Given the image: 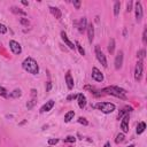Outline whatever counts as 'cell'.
Wrapping results in <instances>:
<instances>
[{
  "instance_id": "obj_23",
  "label": "cell",
  "mask_w": 147,
  "mask_h": 147,
  "mask_svg": "<svg viewBox=\"0 0 147 147\" xmlns=\"http://www.w3.org/2000/svg\"><path fill=\"white\" fill-rule=\"evenodd\" d=\"M120 9H121V3L120 1H115V4H114V15L115 16H119Z\"/></svg>"
},
{
  "instance_id": "obj_3",
  "label": "cell",
  "mask_w": 147,
  "mask_h": 147,
  "mask_svg": "<svg viewBox=\"0 0 147 147\" xmlns=\"http://www.w3.org/2000/svg\"><path fill=\"white\" fill-rule=\"evenodd\" d=\"M96 56H97V59H98V61L101 63V66H102V67H105V68H107L108 63H107L106 55L103 54V52L101 51V48H100V46H99V45H97V46H96Z\"/></svg>"
},
{
  "instance_id": "obj_12",
  "label": "cell",
  "mask_w": 147,
  "mask_h": 147,
  "mask_svg": "<svg viewBox=\"0 0 147 147\" xmlns=\"http://www.w3.org/2000/svg\"><path fill=\"white\" fill-rule=\"evenodd\" d=\"M36 102H37V91L35 89H32L31 90V99H30V101H28L26 108L28 109H32L34 106L36 105Z\"/></svg>"
},
{
  "instance_id": "obj_10",
  "label": "cell",
  "mask_w": 147,
  "mask_h": 147,
  "mask_svg": "<svg viewBox=\"0 0 147 147\" xmlns=\"http://www.w3.org/2000/svg\"><path fill=\"white\" fill-rule=\"evenodd\" d=\"M75 24H76V25H77V28H78V31L83 34V32L86 30V26H87V20H86V17H82L79 21H76V22H75Z\"/></svg>"
},
{
  "instance_id": "obj_32",
  "label": "cell",
  "mask_w": 147,
  "mask_h": 147,
  "mask_svg": "<svg viewBox=\"0 0 147 147\" xmlns=\"http://www.w3.org/2000/svg\"><path fill=\"white\" fill-rule=\"evenodd\" d=\"M63 141H65V142H73V144H74V142L76 141V138H75L74 136H68L67 138L63 139Z\"/></svg>"
},
{
  "instance_id": "obj_30",
  "label": "cell",
  "mask_w": 147,
  "mask_h": 147,
  "mask_svg": "<svg viewBox=\"0 0 147 147\" xmlns=\"http://www.w3.org/2000/svg\"><path fill=\"white\" fill-rule=\"evenodd\" d=\"M8 93H7V90L5 89V87L0 86V97H4V98H7Z\"/></svg>"
},
{
  "instance_id": "obj_1",
  "label": "cell",
  "mask_w": 147,
  "mask_h": 147,
  "mask_svg": "<svg viewBox=\"0 0 147 147\" xmlns=\"http://www.w3.org/2000/svg\"><path fill=\"white\" fill-rule=\"evenodd\" d=\"M22 68L31 75H38L39 74V66H38L37 61L34 60L32 57L24 59V61L22 62Z\"/></svg>"
},
{
  "instance_id": "obj_16",
  "label": "cell",
  "mask_w": 147,
  "mask_h": 147,
  "mask_svg": "<svg viewBox=\"0 0 147 147\" xmlns=\"http://www.w3.org/2000/svg\"><path fill=\"white\" fill-rule=\"evenodd\" d=\"M54 105H55V102H54L53 100H48V101H46V103L40 108V113L43 114V113H47V111H49V110L54 107Z\"/></svg>"
},
{
  "instance_id": "obj_2",
  "label": "cell",
  "mask_w": 147,
  "mask_h": 147,
  "mask_svg": "<svg viewBox=\"0 0 147 147\" xmlns=\"http://www.w3.org/2000/svg\"><path fill=\"white\" fill-rule=\"evenodd\" d=\"M96 108L98 110L102 111L103 114H110V113H113L115 110L116 106L114 103H111V102H98L96 105Z\"/></svg>"
},
{
  "instance_id": "obj_41",
  "label": "cell",
  "mask_w": 147,
  "mask_h": 147,
  "mask_svg": "<svg viewBox=\"0 0 147 147\" xmlns=\"http://www.w3.org/2000/svg\"><path fill=\"white\" fill-rule=\"evenodd\" d=\"M103 147H110V142H109V141H107V142L105 144V146H103Z\"/></svg>"
},
{
  "instance_id": "obj_24",
  "label": "cell",
  "mask_w": 147,
  "mask_h": 147,
  "mask_svg": "<svg viewBox=\"0 0 147 147\" xmlns=\"http://www.w3.org/2000/svg\"><path fill=\"white\" fill-rule=\"evenodd\" d=\"M114 51H115V40L111 38V39L109 40V44H108V52H109L110 54H113Z\"/></svg>"
},
{
  "instance_id": "obj_22",
  "label": "cell",
  "mask_w": 147,
  "mask_h": 147,
  "mask_svg": "<svg viewBox=\"0 0 147 147\" xmlns=\"http://www.w3.org/2000/svg\"><path fill=\"white\" fill-rule=\"evenodd\" d=\"M145 129H146V123H145V122H140V123H138L136 131H137L138 134H141V133L145 131Z\"/></svg>"
},
{
  "instance_id": "obj_27",
  "label": "cell",
  "mask_w": 147,
  "mask_h": 147,
  "mask_svg": "<svg viewBox=\"0 0 147 147\" xmlns=\"http://www.w3.org/2000/svg\"><path fill=\"white\" fill-rule=\"evenodd\" d=\"M75 47L78 49V52H79V54H80V55H85V51H84L83 46L79 44V42H76V43H75Z\"/></svg>"
},
{
  "instance_id": "obj_8",
  "label": "cell",
  "mask_w": 147,
  "mask_h": 147,
  "mask_svg": "<svg viewBox=\"0 0 147 147\" xmlns=\"http://www.w3.org/2000/svg\"><path fill=\"white\" fill-rule=\"evenodd\" d=\"M9 48L11 51L15 54V55H18L22 53V46L16 42V40H11L9 42Z\"/></svg>"
},
{
  "instance_id": "obj_44",
  "label": "cell",
  "mask_w": 147,
  "mask_h": 147,
  "mask_svg": "<svg viewBox=\"0 0 147 147\" xmlns=\"http://www.w3.org/2000/svg\"><path fill=\"white\" fill-rule=\"evenodd\" d=\"M48 147H52V146H48Z\"/></svg>"
},
{
  "instance_id": "obj_45",
  "label": "cell",
  "mask_w": 147,
  "mask_h": 147,
  "mask_svg": "<svg viewBox=\"0 0 147 147\" xmlns=\"http://www.w3.org/2000/svg\"><path fill=\"white\" fill-rule=\"evenodd\" d=\"M69 147H71V146H69Z\"/></svg>"
},
{
  "instance_id": "obj_4",
  "label": "cell",
  "mask_w": 147,
  "mask_h": 147,
  "mask_svg": "<svg viewBox=\"0 0 147 147\" xmlns=\"http://www.w3.org/2000/svg\"><path fill=\"white\" fill-rule=\"evenodd\" d=\"M142 74H144V61H138L134 68V79L137 82L141 80Z\"/></svg>"
},
{
  "instance_id": "obj_6",
  "label": "cell",
  "mask_w": 147,
  "mask_h": 147,
  "mask_svg": "<svg viewBox=\"0 0 147 147\" xmlns=\"http://www.w3.org/2000/svg\"><path fill=\"white\" fill-rule=\"evenodd\" d=\"M123 59H124L123 51H119V52H117L116 57H115V62H114L116 70H120L122 68V66H123Z\"/></svg>"
},
{
  "instance_id": "obj_18",
  "label": "cell",
  "mask_w": 147,
  "mask_h": 147,
  "mask_svg": "<svg viewBox=\"0 0 147 147\" xmlns=\"http://www.w3.org/2000/svg\"><path fill=\"white\" fill-rule=\"evenodd\" d=\"M49 11H51L52 15H53L56 20H61V17H62V13H61V11L57 7H53V6H51V7H49Z\"/></svg>"
},
{
  "instance_id": "obj_38",
  "label": "cell",
  "mask_w": 147,
  "mask_h": 147,
  "mask_svg": "<svg viewBox=\"0 0 147 147\" xmlns=\"http://www.w3.org/2000/svg\"><path fill=\"white\" fill-rule=\"evenodd\" d=\"M51 89H52V83L48 80V82L46 83V92H49V91H51Z\"/></svg>"
},
{
  "instance_id": "obj_26",
  "label": "cell",
  "mask_w": 147,
  "mask_h": 147,
  "mask_svg": "<svg viewBox=\"0 0 147 147\" xmlns=\"http://www.w3.org/2000/svg\"><path fill=\"white\" fill-rule=\"evenodd\" d=\"M124 138H125V136H124V133L122 132V133H119L116 136V139H115V142L116 144H121V142H123L124 141Z\"/></svg>"
},
{
  "instance_id": "obj_14",
  "label": "cell",
  "mask_w": 147,
  "mask_h": 147,
  "mask_svg": "<svg viewBox=\"0 0 147 147\" xmlns=\"http://www.w3.org/2000/svg\"><path fill=\"white\" fill-rule=\"evenodd\" d=\"M86 30H87V38H89V42L92 44L93 39H94V26L92 23H89L86 26Z\"/></svg>"
},
{
  "instance_id": "obj_7",
  "label": "cell",
  "mask_w": 147,
  "mask_h": 147,
  "mask_svg": "<svg viewBox=\"0 0 147 147\" xmlns=\"http://www.w3.org/2000/svg\"><path fill=\"white\" fill-rule=\"evenodd\" d=\"M134 5H136V7H134L136 20H137V22H140L142 20V16H144V9H142V6H141V3L140 1H137Z\"/></svg>"
},
{
  "instance_id": "obj_34",
  "label": "cell",
  "mask_w": 147,
  "mask_h": 147,
  "mask_svg": "<svg viewBox=\"0 0 147 147\" xmlns=\"http://www.w3.org/2000/svg\"><path fill=\"white\" fill-rule=\"evenodd\" d=\"M142 43L146 44L147 43V29H144V32H142Z\"/></svg>"
},
{
  "instance_id": "obj_15",
  "label": "cell",
  "mask_w": 147,
  "mask_h": 147,
  "mask_svg": "<svg viewBox=\"0 0 147 147\" xmlns=\"http://www.w3.org/2000/svg\"><path fill=\"white\" fill-rule=\"evenodd\" d=\"M66 84H67L68 90H70V91H71V90L74 89L75 83H74V78H73V76H71L70 71H68V73L66 74Z\"/></svg>"
},
{
  "instance_id": "obj_21",
  "label": "cell",
  "mask_w": 147,
  "mask_h": 147,
  "mask_svg": "<svg viewBox=\"0 0 147 147\" xmlns=\"http://www.w3.org/2000/svg\"><path fill=\"white\" fill-rule=\"evenodd\" d=\"M74 116H75V111H74V110H69V111L66 113V115H65V122H66V123H69V122L74 119Z\"/></svg>"
},
{
  "instance_id": "obj_9",
  "label": "cell",
  "mask_w": 147,
  "mask_h": 147,
  "mask_svg": "<svg viewBox=\"0 0 147 147\" xmlns=\"http://www.w3.org/2000/svg\"><path fill=\"white\" fill-rule=\"evenodd\" d=\"M121 120H122V121H121V129H122L123 133H128V132H129V121H130L129 114L124 115Z\"/></svg>"
},
{
  "instance_id": "obj_40",
  "label": "cell",
  "mask_w": 147,
  "mask_h": 147,
  "mask_svg": "<svg viewBox=\"0 0 147 147\" xmlns=\"http://www.w3.org/2000/svg\"><path fill=\"white\" fill-rule=\"evenodd\" d=\"M21 3H22V5H24V6H29V3H28V1H24V0H22Z\"/></svg>"
},
{
  "instance_id": "obj_35",
  "label": "cell",
  "mask_w": 147,
  "mask_h": 147,
  "mask_svg": "<svg viewBox=\"0 0 147 147\" xmlns=\"http://www.w3.org/2000/svg\"><path fill=\"white\" fill-rule=\"evenodd\" d=\"M57 142H59V139H54V138L48 139V145H49V146H52V145H56Z\"/></svg>"
},
{
  "instance_id": "obj_33",
  "label": "cell",
  "mask_w": 147,
  "mask_h": 147,
  "mask_svg": "<svg viewBox=\"0 0 147 147\" xmlns=\"http://www.w3.org/2000/svg\"><path fill=\"white\" fill-rule=\"evenodd\" d=\"M78 123H80V124H83V125H89V121H87L85 117H79L78 119Z\"/></svg>"
},
{
  "instance_id": "obj_29",
  "label": "cell",
  "mask_w": 147,
  "mask_h": 147,
  "mask_svg": "<svg viewBox=\"0 0 147 147\" xmlns=\"http://www.w3.org/2000/svg\"><path fill=\"white\" fill-rule=\"evenodd\" d=\"M20 23H21L22 25H24V26H28L29 24H30V21H29L26 17H21V18H20Z\"/></svg>"
},
{
  "instance_id": "obj_43",
  "label": "cell",
  "mask_w": 147,
  "mask_h": 147,
  "mask_svg": "<svg viewBox=\"0 0 147 147\" xmlns=\"http://www.w3.org/2000/svg\"><path fill=\"white\" fill-rule=\"evenodd\" d=\"M128 147H134V145H133V144H132V145H129V146H128Z\"/></svg>"
},
{
  "instance_id": "obj_11",
  "label": "cell",
  "mask_w": 147,
  "mask_h": 147,
  "mask_svg": "<svg viewBox=\"0 0 147 147\" xmlns=\"http://www.w3.org/2000/svg\"><path fill=\"white\" fill-rule=\"evenodd\" d=\"M92 78L96 82H102L103 80V74L97 67H93L92 68Z\"/></svg>"
},
{
  "instance_id": "obj_20",
  "label": "cell",
  "mask_w": 147,
  "mask_h": 147,
  "mask_svg": "<svg viewBox=\"0 0 147 147\" xmlns=\"http://www.w3.org/2000/svg\"><path fill=\"white\" fill-rule=\"evenodd\" d=\"M21 96H22V92H21V90L16 89V90H14L13 92H11V93L7 96V98H11V99H17V98H20Z\"/></svg>"
},
{
  "instance_id": "obj_28",
  "label": "cell",
  "mask_w": 147,
  "mask_h": 147,
  "mask_svg": "<svg viewBox=\"0 0 147 147\" xmlns=\"http://www.w3.org/2000/svg\"><path fill=\"white\" fill-rule=\"evenodd\" d=\"M13 13H15V14H21V15H23V16H25L26 15V13L24 12V11H21L20 8H17V7H12V9H11Z\"/></svg>"
},
{
  "instance_id": "obj_31",
  "label": "cell",
  "mask_w": 147,
  "mask_h": 147,
  "mask_svg": "<svg viewBox=\"0 0 147 147\" xmlns=\"http://www.w3.org/2000/svg\"><path fill=\"white\" fill-rule=\"evenodd\" d=\"M7 30H8L7 26H6L5 24H3V23H0V34H1V35H5V34L7 32Z\"/></svg>"
},
{
  "instance_id": "obj_19",
  "label": "cell",
  "mask_w": 147,
  "mask_h": 147,
  "mask_svg": "<svg viewBox=\"0 0 147 147\" xmlns=\"http://www.w3.org/2000/svg\"><path fill=\"white\" fill-rule=\"evenodd\" d=\"M130 111H132V107H129V106L124 107L122 110H120V113H119V116H117V119H119V120H121V119H122V117H123L124 115L129 114Z\"/></svg>"
},
{
  "instance_id": "obj_42",
  "label": "cell",
  "mask_w": 147,
  "mask_h": 147,
  "mask_svg": "<svg viewBox=\"0 0 147 147\" xmlns=\"http://www.w3.org/2000/svg\"><path fill=\"white\" fill-rule=\"evenodd\" d=\"M123 36H127V29H124V30H123Z\"/></svg>"
},
{
  "instance_id": "obj_5",
  "label": "cell",
  "mask_w": 147,
  "mask_h": 147,
  "mask_svg": "<svg viewBox=\"0 0 147 147\" xmlns=\"http://www.w3.org/2000/svg\"><path fill=\"white\" fill-rule=\"evenodd\" d=\"M101 92H105L106 94H109V96H114L116 98H121V99H127L124 94L120 93V92H117L115 89H114V86H108V87H105V89H102Z\"/></svg>"
},
{
  "instance_id": "obj_25",
  "label": "cell",
  "mask_w": 147,
  "mask_h": 147,
  "mask_svg": "<svg viewBox=\"0 0 147 147\" xmlns=\"http://www.w3.org/2000/svg\"><path fill=\"white\" fill-rule=\"evenodd\" d=\"M145 55H146V52H145V49H144V48H142V49H140V51H138V53H137L138 61H144Z\"/></svg>"
},
{
  "instance_id": "obj_37",
  "label": "cell",
  "mask_w": 147,
  "mask_h": 147,
  "mask_svg": "<svg viewBox=\"0 0 147 147\" xmlns=\"http://www.w3.org/2000/svg\"><path fill=\"white\" fill-rule=\"evenodd\" d=\"M132 5H133L132 1H129V3L127 4V12H128V13H130V12L132 11Z\"/></svg>"
},
{
  "instance_id": "obj_17",
  "label": "cell",
  "mask_w": 147,
  "mask_h": 147,
  "mask_svg": "<svg viewBox=\"0 0 147 147\" xmlns=\"http://www.w3.org/2000/svg\"><path fill=\"white\" fill-rule=\"evenodd\" d=\"M77 101H78V106H79V108L80 109H83V108H85V106H86V97L83 94V93H79V94H77Z\"/></svg>"
},
{
  "instance_id": "obj_13",
  "label": "cell",
  "mask_w": 147,
  "mask_h": 147,
  "mask_svg": "<svg viewBox=\"0 0 147 147\" xmlns=\"http://www.w3.org/2000/svg\"><path fill=\"white\" fill-rule=\"evenodd\" d=\"M61 39L65 42V44L70 48V49H75L76 47H75V44L68 38V36H67V34H66V31H61Z\"/></svg>"
},
{
  "instance_id": "obj_36",
  "label": "cell",
  "mask_w": 147,
  "mask_h": 147,
  "mask_svg": "<svg viewBox=\"0 0 147 147\" xmlns=\"http://www.w3.org/2000/svg\"><path fill=\"white\" fill-rule=\"evenodd\" d=\"M73 5L76 7V9H79V8H80L82 3H80V1H78V0H74V1H73Z\"/></svg>"
},
{
  "instance_id": "obj_39",
  "label": "cell",
  "mask_w": 147,
  "mask_h": 147,
  "mask_svg": "<svg viewBox=\"0 0 147 147\" xmlns=\"http://www.w3.org/2000/svg\"><path fill=\"white\" fill-rule=\"evenodd\" d=\"M76 98H77V94H70V96L67 97V101H71L74 99H76Z\"/></svg>"
}]
</instances>
